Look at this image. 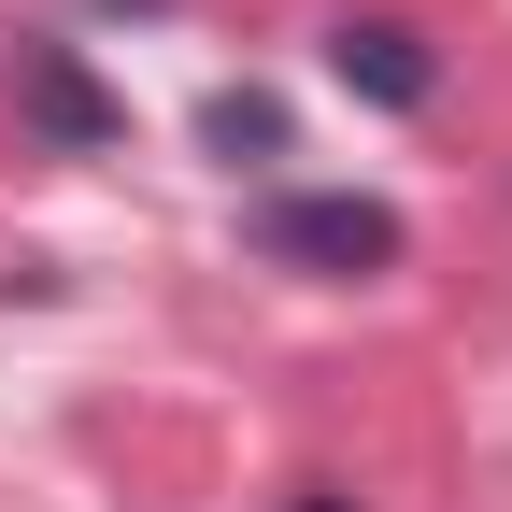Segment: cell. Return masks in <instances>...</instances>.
<instances>
[{
	"mask_svg": "<svg viewBox=\"0 0 512 512\" xmlns=\"http://www.w3.org/2000/svg\"><path fill=\"white\" fill-rule=\"evenodd\" d=\"M256 256L313 285H356V271H399V214L356 200V185H299V200H256Z\"/></svg>",
	"mask_w": 512,
	"mask_h": 512,
	"instance_id": "obj_1",
	"label": "cell"
},
{
	"mask_svg": "<svg viewBox=\"0 0 512 512\" xmlns=\"http://www.w3.org/2000/svg\"><path fill=\"white\" fill-rule=\"evenodd\" d=\"M15 114L43 128L57 157H114V143H128V100L86 72L72 43H29V57H15Z\"/></svg>",
	"mask_w": 512,
	"mask_h": 512,
	"instance_id": "obj_2",
	"label": "cell"
},
{
	"mask_svg": "<svg viewBox=\"0 0 512 512\" xmlns=\"http://www.w3.org/2000/svg\"><path fill=\"white\" fill-rule=\"evenodd\" d=\"M328 72H342L370 114H427V100H441V57H427L413 15H342V29H328Z\"/></svg>",
	"mask_w": 512,
	"mask_h": 512,
	"instance_id": "obj_3",
	"label": "cell"
},
{
	"mask_svg": "<svg viewBox=\"0 0 512 512\" xmlns=\"http://www.w3.org/2000/svg\"><path fill=\"white\" fill-rule=\"evenodd\" d=\"M200 143H214L228 171H256V157H285V100H271V86H228V100L200 114Z\"/></svg>",
	"mask_w": 512,
	"mask_h": 512,
	"instance_id": "obj_4",
	"label": "cell"
},
{
	"mask_svg": "<svg viewBox=\"0 0 512 512\" xmlns=\"http://www.w3.org/2000/svg\"><path fill=\"white\" fill-rule=\"evenodd\" d=\"M285 512H356V498H342V484H299V498H285Z\"/></svg>",
	"mask_w": 512,
	"mask_h": 512,
	"instance_id": "obj_5",
	"label": "cell"
}]
</instances>
